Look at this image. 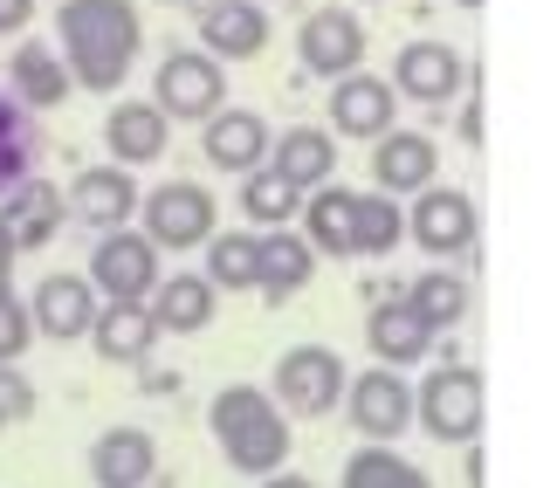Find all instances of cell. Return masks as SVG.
<instances>
[{
    "label": "cell",
    "mask_w": 557,
    "mask_h": 488,
    "mask_svg": "<svg viewBox=\"0 0 557 488\" xmlns=\"http://www.w3.org/2000/svg\"><path fill=\"white\" fill-rule=\"evenodd\" d=\"M55 49L70 62V83L103 97L132 76V62L145 49V21H138L132 0H62L55 8Z\"/></svg>",
    "instance_id": "6da1fadb"
},
{
    "label": "cell",
    "mask_w": 557,
    "mask_h": 488,
    "mask_svg": "<svg viewBox=\"0 0 557 488\" xmlns=\"http://www.w3.org/2000/svg\"><path fill=\"white\" fill-rule=\"evenodd\" d=\"M207 427H213V440H221L227 468H242V475H275L289 461V448H296L289 413L275 406L262 386H221L213 406H207Z\"/></svg>",
    "instance_id": "7a4b0ae2"
},
{
    "label": "cell",
    "mask_w": 557,
    "mask_h": 488,
    "mask_svg": "<svg viewBox=\"0 0 557 488\" xmlns=\"http://www.w3.org/2000/svg\"><path fill=\"white\" fill-rule=\"evenodd\" d=\"M345 358L331 345H296L275 358V378H269V399L283 413H304V420H324L337 399H345Z\"/></svg>",
    "instance_id": "3957f363"
},
{
    "label": "cell",
    "mask_w": 557,
    "mask_h": 488,
    "mask_svg": "<svg viewBox=\"0 0 557 488\" xmlns=\"http://www.w3.org/2000/svg\"><path fill=\"white\" fill-rule=\"evenodd\" d=\"M413 420L434 440H455V448H475L482 434V378L468 365H441L434 378L413 386Z\"/></svg>",
    "instance_id": "277c9868"
},
{
    "label": "cell",
    "mask_w": 557,
    "mask_h": 488,
    "mask_svg": "<svg viewBox=\"0 0 557 488\" xmlns=\"http://www.w3.org/2000/svg\"><path fill=\"white\" fill-rule=\"evenodd\" d=\"M138 214H145V227H138L145 241L165 248V254H180V248H200V241L213 235L221 207H213L207 186H193V179H165V186H152V193L138 200Z\"/></svg>",
    "instance_id": "5b68a950"
},
{
    "label": "cell",
    "mask_w": 557,
    "mask_h": 488,
    "mask_svg": "<svg viewBox=\"0 0 557 488\" xmlns=\"http://www.w3.org/2000/svg\"><path fill=\"white\" fill-rule=\"evenodd\" d=\"M83 275H90V289H103V303H145L159 289V248L138 227H111V235H97Z\"/></svg>",
    "instance_id": "8992f818"
},
{
    "label": "cell",
    "mask_w": 557,
    "mask_h": 488,
    "mask_svg": "<svg viewBox=\"0 0 557 488\" xmlns=\"http://www.w3.org/2000/svg\"><path fill=\"white\" fill-rule=\"evenodd\" d=\"M406 241H420L426 262L468 254L475 248V200L461 186H420L413 207H406Z\"/></svg>",
    "instance_id": "52a82bcc"
},
{
    "label": "cell",
    "mask_w": 557,
    "mask_h": 488,
    "mask_svg": "<svg viewBox=\"0 0 557 488\" xmlns=\"http://www.w3.org/2000/svg\"><path fill=\"white\" fill-rule=\"evenodd\" d=\"M152 103H159L165 117H200V124H207V117L227 103V70H221L207 49H165Z\"/></svg>",
    "instance_id": "ba28073f"
},
{
    "label": "cell",
    "mask_w": 557,
    "mask_h": 488,
    "mask_svg": "<svg viewBox=\"0 0 557 488\" xmlns=\"http://www.w3.org/2000/svg\"><path fill=\"white\" fill-rule=\"evenodd\" d=\"M337 406H351V427L366 440H399L406 427H413V386L393 372V365H372L345 378V399Z\"/></svg>",
    "instance_id": "9c48e42d"
},
{
    "label": "cell",
    "mask_w": 557,
    "mask_h": 488,
    "mask_svg": "<svg viewBox=\"0 0 557 488\" xmlns=\"http://www.w3.org/2000/svg\"><path fill=\"white\" fill-rule=\"evenodd\" d=\"M461 83H468V55L447 49V41H406L393 55V97H406V103L441 111L447 97H461Z\"/></svg>",
    "instance_id": "30bf717a"
},
{
    "label": "cell",
    "mask_w": 557,
    "mask_h": 488,
    "mask_svg": "<svg viewBox=\"0 0 557 488\" xmlns=\"http://www.w3.org/2000/svg\"><path fill=\"white\" fill-rule=\"evenodd\" d=\"M296 55H304V70L310 76H351V70H366V21H358L351 8H324V14H310L304 28H296Z\"/></svg>",
    "instance_id": "8fae6325"
},
{
    "label": "cell",
    "mask_w": 557,
    "mask_h": 488,
    "mask_svg": "<svg viewBox=\"0 0 557 488\" xmlns=\"http://www.w3.org/2000/svg\"><path fill=\"white\" fill-rule=\"evenodd\" d=\"M331 138H385L393 132V117H399V97H393V83L385 76H366V70H351V76H337L331 83Z\"/></svg>",
    "instance_id": "7c38bea8"
},
{
    "label": "cell",
    "mask_w": 557,
    "mask_h": 488,
    "mask_svg": "<svg viewBox=\"0 0 557 488\" xmlns=\"http://www.w3.org/2000/svg\"><path fill=\"white\" fill-rule=\"evenodd\" d=\"M310 275H317V248L296 235V227H262V235H255V289H262L269 303H289Z\"/></svg>",
    "instance_id": "4fadbf2b"
},
{
    "label": "cell",
    "mask_w": 557,
    "mask_h": 488,
    "mask_svg": "<svg viewBox=\"0 0 557 488\" xmlns=\"http://www.w3.org/2000/svg\"><path fill=\"white\" fill-rule=\"evenodd\" d=\"M0 221H8V235H14L21 254H35V248H49L62 227H70V200H62L49 179H35V173H28L8 200H0Z\"/></svg>",
    "instance_id": "5bb4252c"
},
{
    "label": "cell",
    "mask_w": 557,
    "mask_h": 488,
    "mask_svg": "<svg viewBox=\"0 0 557 488\" xmlns=\"http://www.w3.org/2000/svg\"><path fill=\"white\" fill-rule=\"evenodd\" d=\"M434 165H441V152H434V138L426 132H385V138H372V186L379 193H420V186H434Z\"/></svg>",
    "instance_id": "9a60e30c"
},
{
    "label": "cell",
    "mask_w": 557,
    "mask_h": 488,
    "mask_svg": "<svg viewBox=\"0 0 557 488\" xmlns=\"http://www.w3.org/2000/svg\"><path fill=\"white\" fill-rule=\"evenodd\" d=\"M138 214V186H132V165H90L76 186H70V221L97 227V235H111Z\"/></svg>",
    "instance_id": "2e32d148"
},
{
    "label": "cell",
    "mask_w": 557,
    "mask_h": 488,
    "mask_svg": "<svg viewBox=\"0 0 557 488\" xmlns=\"http://www.w3.org/2000/svg\"><path fill=\"white\" fill-rule=\"evenodd\" d=\"M165 145H173V117H165L152 97H145V103H117V111L103 117V152H111L117 165H159Z\"/></svg>",
    "instance_id": "e0dca14e"
},
{
    "label": "cell",
    "mask_w": 557,
    "mask_h": 488,
    "mask_svg": "<svg viewBox=\"0 0 557 488\" xmlns=\"http://www.w3.org/2000/svg\"><path fill=\"white\" fill-rule=\"evenodd\" d=\"M200 49L213 62H242V55H262L269 49V14L262 0H213L200 14Z\"/></svg>",
    "instance_id": "ac0fdd59"
},
{
    "label": "cell",
    "mask_w": 557,
    "mask_h": 488,
    "mask_svg": "<svg viewBox=\"0 0 557 488\" xmlns=\"http://www.w3.org/2000/svg\"><path fill=\"white\" fill-rule=\"evenodd\" d=\"M28 324L49 330L55 345H62V337H90V324H97L90 275H41V289H35V303H28Z\"/></svg>",
    "instance_id": "d6986e66"
},
{
    "label": "cell",
    "mask_w": 557,
    "mask_h": 488,
    "mask_svg": "<svg viewBox=\"0 0 557 488\" xmlns=\"http://www.w3.org/2000/svg\"><path fill=\"white\" fill-rule=\"evenodd\" d=\"M70 62H62V49H49V41H21V49L8 55V97L28 103V111H55L62 97H70Z\"/></svg>",
    "instance_id": "ffe728a7"
},
{
    "label": "cell",
    "mask_w": 557,
    "mask_h": 488,
    "mask_svg": "<svg viewBox=\"0 0 557 488\" xmlns=\"http://www.w3.org/2000/svg\"><path fill=\"white\" fill-rule=\"evenodd\" d=\"M200 152L213 173H255L269 159V124L255 111H213L207 132H200Z\"/></svg>",
    "instance_id": "44dd1931"
},
{
    "label": "cell",
    "mask_w": 557,
    "mask_h": 488,
    "mask_svg": "<svg viewBox=\"0 0 557 488\" xmlns=\"http://www.w3.org/2000/svg\"><path fill=\"white\" fill-rule=\"evenodd\" d=\"M90 475H97V488H145L159 475V440L145 427H111L90 448Z\"/></svg>",
    "instance_id": "7402d4cb"
},
{
    "label": "cell",
    "mask_w": 557,
    "mask_h": 488,
    "mask_svg": "<svg viewBox=\"0 0 557 488\" xmlns=\"http://www.w3.org/2000/svg\"><path fill=\"white\" fill-rule=\"evenodd\" d=\"M262 165H275V173H283L296 193H317V186L337 173V138L317 132V124H296V132H283V138L269 145Z\"/></svg>",
    "instance_id": "603a6c76"
},
{
    "label": "cell",
    "mask_w": 557,
    "mask_h": 488,
    "mask_svg": "<svg viewBox=\"0 0 557 488\" xmlns=\"http://www.w3.org/2000/svg\"><path fill=\"white\" fill-rule=\"evenodd\" d=\"M90 337H97L103 365H145L152 345H159V324H152V310H145V303H103Z\"/></svg>",
    "instance_id": "cb8c5ba5"
},
{
    "label": "cell",
    "mask_w": 557,
    "mask_h": 488,
    "mask_svg": "<svg viewBox=\"0 0 557 488\" xmlns=\"http://www.w3.org/2000/svg\"><path fill=\"white\" fill-rule=\"evenodd\" d=\"M366 345H372V358L379 365H420L426 351H434V330L420 324L413 310H406V296L399 303H372V316H366Z\"/></svg>",
    "instance_id": "d4e9b609"
},
{
    "label": "cell",
    "mask_w": 557,
    "mask_h": 488,
    "mask_svg": "<svg viewBox=\"0 0 557 488\" xmlns=\"http://www.w3.org/2000/svg\"><path fill=\"white\" fill-rule=\"evenodd\" d=\"M152 296H159V303H145V310H152L159 337H165V330H173V337L207 330V324H213V303H221V289H213L207 275H165Z\"/></svg>",
    "instance_id": "484cf974"
},
{
    "label": "cell",
    "mask_w": 557,
    "mask_h": 488,
    "mask_svg": "<svg viewBox=\"0 0 557 488\" xmlns=\"http://www.w3.org/2000/svg\"><path fill=\"white\" fill-rule=\"evenodd\" d=\"M35 159H41L35 111H28V103H14V97H8V83H0V200H8L14 186L35 173Z\"/></svg>",
    "instance_id": "4316f807"
},
{
    "label": "cell",
    "mask_w": 557,
    "mask_h": 488,
    "mask_svg": "<svg viewBox=\"0 0 557 488\" xmlns=\"http://www.w3.org/2000/svg\"><path fill=\"white\" fill-rule=\"evenodd\" d=\"M296 221H304V241L317 254H351V193H345V186L324 179L317 193H304Z\"/></svg>",
    "instance_id": "83f0119b"
},
{
    "label": "cell",
    "mask_w": 557,
    "mask_h": 488,
    "mask_svg": "<svg viewBox=\"0 0 557 488\" xmlns=\"http://www.w3.org/2000/svg\"><path fill=\"white\" fill-rule=\"evenodd\" d=\"M406 241V207L393 193H351V254H393Z\"/></svg>",
    "instance_id": "f1b7e54d"
},
{
    "label": "cell",
    "mask_w": 557,
    "mask_h": 488,
    "mask_svg": "<svg viewBox=\"0 0 557 488\" xmlns=\"http://www.w3.org/2000/svg\"><path fill=\"white\" fill-rule=\"evenodd\" d=\"M406 310L420 316L426 330H455L461 316H468V283L461 275H441V268H426V275H413V289H406Z\"/></svg>",
    "instance_id": "f546056e"
},
{
    "label": "cell",
    "mask_w": 557,
    "mask_h": 488,
    "mask_svg": "<svg viewBox=\"0 0 557 488\" xmlns=\"http://www.w3.org/2000/svg\"><path fill=\"white\" fill-rule=\"evenodd\" d=\"M296 207H304V193L275 173V165H255V173H242V214L262 221V227H289Z\"/></svg>",
    "instance_id": "4dcf8cb0"
},
{
    "label": "cell",
    "mask_w": 557,
    "mask_h": 488,
    "mask_svg": "<svg viewBox=\"0 0 557 488\" xmlns=\"http://www.w3.org/2000/svg\"><path fill=\"white\" fill-rule=\"evenodd\" d=\"M345 488H434L406 454H393L385 440H372V448H358L345 461Z\"/></svg>",
    "instance_id": "1f68e13d"
},
{
    "label": "cell",
    "mask_w": 557,
    "mask_h": 488,
    "mask_svg": "<svg viewBox=\"0 0 557 488\" xmlns=\"http://www.w3.org/2000/svg\"><path fill=\"white\" fill-rule=\"evenodd\" d=\"M207 283L213 289H255V235H207Z\"/></svg>",
    "instance_id": "d6a6232c"
},
{
    "label": "cell",
    "mask_w": 557,
    "mask_h": 488,
    "mask_svg": "<svg viewBox=\"0 0 557 488\" xmlns=\"http://www.w3.org/2000/svg\"><path fill=\"white\" fill-rule=\"evenodd\" d=\"M35 345V324H28V303H14V289L0 296V365H14L21 351Z\"/></svg>",
    "instance_id": "836d02e7"
},
{
    "label": "cell",
    "mask_w": 557,
    "mask_h": 488,
    "mask_svg": "<svg viewBox=\"0 0 557 488\" xmlns=\"http://www.w3.org/2000/svg\"><path fill=\"white\" fill-rule=\"evenodd\" d=\"M28 413H35V386L14 365H0V427H21Z\"/></svg>",
    "instance_id": "e575fe53"
},
{
    "label": "cell",
    "mask_w": 557,
    "mask_h": 488,
    "mask_svg": "<svg viewBox=\"0 0 557 488\" xmlns=\"http://www.w3.org/2000/svg\"><path fill=\"white\" fill-rule=\"evenodd\" d=\"M35 21V0H0V35H21Z\"/></svg>",
    "instance_id": "d590c367"
},
{
    "label": "cell",
    "mask_w": 557,
    "mask_h": 488,
    "mask_svg": "<svg viewBox=\"0 0 557 488\" xmlns=\"http://www.w3.org/2000/svg\"><path fill=\"white\" fill-rule=\"evenodd\" d=\"M14 262H21V248H14V235H8V221H0V296L14 289Z\"/></svg>",
    "instance_id": "8d00e7d4"
},
{
    "label": "cell",
    "mask_w": 557,
    "mask_h": 488,
    "mask_svg": "<svg viewBox=\"0 0 557 488\" xmlns=\"http://www.w3.org/2000/svg\"><path fill=\"white\" fill-rule=\"evenodd\" d=\"M262 488H317V481H304V475H283V468H275V475H262Z\"/></svg>",
    "instance_id": "74e56055"
},
{
    "label": "cell",
    "mask_w": 557,
    "mask_h": 488,
    "mask_svg": "<svg viewBox=\"0 0 557 488\" xmlns=\"http://www.w3.org/2000/svg\"><path fill=\"white\" fill-rule=\"evenodd\" d=\"M455 8H482V0H455Z\"/></svg>",
    "instance_id": "f35d334b"
},
{
    "label": "cell",
    "mask_w": 557,
    "mask_h": 488,
    "mask_svg": "<svg viewBox=\"0 0 557 488\" xmlns=\"http://www.w3.org/2000/svg\"><path fill=\"white\" fill-rule=\"evenodd\" d=\"M165 8H180V0H165Z\"/></svg>",
    "instance_id": "ab89813d"
}]
</instances>
